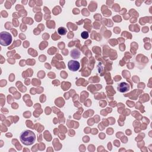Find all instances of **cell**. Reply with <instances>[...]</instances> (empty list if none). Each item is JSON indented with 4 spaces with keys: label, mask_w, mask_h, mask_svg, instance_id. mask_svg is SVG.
Listing matches in <instances>:
<instances>
[{
    "label": "cell",
    "mask_w": 152,
    "mask_h": 152,
    "mask_svg": "<svg viewBox=\"0 0 152 152\" xmlns=\"http://www.w3.org/2000/svg\"><path fill=\"white\" fill-rule=\"evenodd\" d=\"M20 139L21 142L26 145V146H30L34 144L36 140V136L34 132L26 130L23 131L20 136Z\"/></svg>",
    "instance_id": "1"
},
{
    "label": "cell",
    "mask_w": 152,
    "mask_h": 152,
    "mask_svg": "<svg viewBox=\"0 0 152 152\" xmlns=\"http://www.w3.org/2000/svg\"><path fill=\"white\" fill-rule=\"evenodd\" d=\"M12 42V36L10 34L3 32L0 34V43L3 46H9Z\"/></svg>",
    "instance_id": "2"
},
{
    "label": "cell",
    "mask_w": 152,
    "mask_h": 152,
    "mask_svg": "<svg viewBox=\"0 0 152 152\" xmlns=\"http://www.w3.org/2000/svg\"><path fill=\"white\" fill-rule=\"evenodd\" d=\"M68 67L70 70L72 71H76L80 68V63L76 61L71 60L68 62Z\"/></svg>",
    "instance_id": "3"
},
{
    "label": "cell",
    "mask_w": 152,
    "mask_h": 152,
    "mask_svg": "<svg viewBox=\"0 0 152 152\" xmlns=\"http://www.w3.org/2000/svg\"><path fill=\"white\" fill-rule=\"evenodd\" d=\"M118 90L122 93L129 90V84L125 82H122L118 85Z\"/></svg>",
    "instance_id": "4"
},
{
    "label": "cell",
    "mask_w": 152,
    "mask_h": 152,
    "mask_svg": "<svg viewBox=\"0 0 152 152\" xmlns=\"http://www.w3.org/2000/svg\"><path fill=\"white\" fill-rule=\"evenodd\" d=\"M58 32L59 35H65L67 33V30H66L64 28H59L58 30Z\"/></svg>",
    "instance_id": "5"
},
{
    "label": "cell",
    "mask_w": 152,
    "mask_h": 152,
    "mask_svg": "<svg viewBox=\"0 0 152 152\" xmlns=\"http://www.w3.org/2000/svg\"><path fill=\"white\" fill-rule=\"evenodd\" d=\"M82 37L83 39H88V37H89V34H88V32H82Z\"/></svg>",
    "instance_id": "6"
}]
</instances>
